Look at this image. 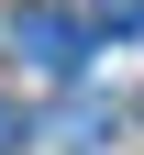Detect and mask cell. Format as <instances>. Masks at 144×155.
Segmentation results:
<instances>
[{"mask_svg": "<svg viewBox=\"0 0 144 155\" xmlns=\"http://www.w3.org/2000/svg\"><path fill=\"white\" fill-rule=\"evenodd\" d=\"M89 33L100 22H78V11H55V0H22V11H11V55H22L33 78H78L89 67Z\"/></svg>", "mask_w": 144, "mask_h": 155, "instance_id": "1", "label": "cell"}, {"mask_svg": "<svg viewBox=\"0 0 144 155\" xmlns=\"http://www.w3.org/2000/svg\"><path fill=\"white\" fill-rule=\"evenodd\" d=\"M89 22L100 33H144V0H89Z\"/></svg>", "mask_w": 144, "mask_h": 155, "instance_id": "2", "label": "cell"}, {"mask_svg": "<svg viewBox=\"0 0 144 155\" xmlns=\"http://www.w3.org/2000/svg\"><path fill=\"white\" fill-rule=\"evenodd\" d=\"M11 144H33V133H22V100H0V155H11Z\"/></svg>", "mask_w": 144, "mask_h": 155, "instance_id": "3", "label": "cell"}]
</instances>
